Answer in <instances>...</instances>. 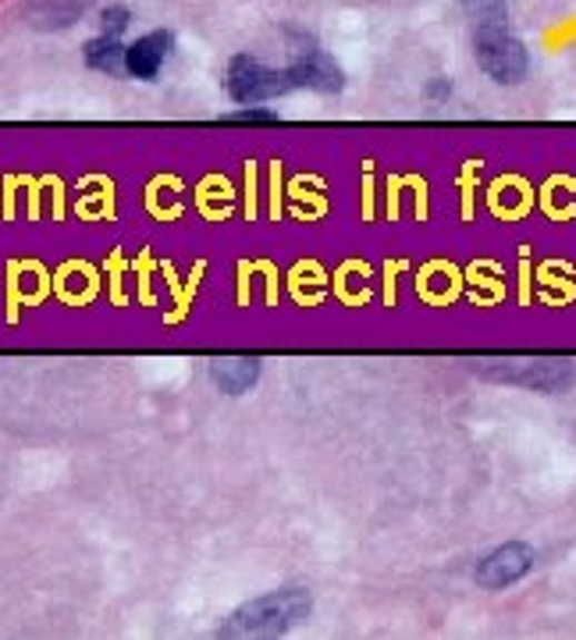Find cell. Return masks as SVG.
<instances>
[{
  "instance_id": "8fae6325",
  "label": "cell",
  "mask_w": 576,
  "mask_h": 640,
  "mask_svg": "<svg viewBox=\"0 0 576 640\" xmlns=\"http://www.w3.org/2000/svg\"><path fill=\"white\" fill-rule=\"evenodd\" d=\"M278 115L275 111H267V107H260V111H239V115H231L228 121H275Z\"/></svg>"
},
{
  "instance_id": "7a4b0ae2",
  "label": "cell",
  "mask_w": 576,
  "mask_h": 640,
  "mask_svg": "<svg viewBox=\"0 0 576 640\" xmlns=\"http://www.w3.org/2000/svg\"><path fill=\"white\" fill-rule=\"evenodd\" d=\"M477 61L495 82H519L527 71V47L513 40L506 26H477Z\"/></svg>"
},
{
  "instance_id": "8992f818",
  "label": "cell",
  "mask_w": 576,
  "mask_h": 640,
  "mask_svg": "<svg viewBox=\"0 0 576 640\" xmlns=\"http://www.w3.org/2000/svg\"><path fill=\"white\" fill-rule=\"evenodd\" d=\"M288 76H292V86L341 89V71H338L328 58H320V53H310V58L296 61L292 68H288Z\"/></svg>"
},
{
  "instance_id": "277c9868",
  "label": "cell",
  "mask_w": 576,
  "mask_h": 640,
  "mask_svg": "<svg viewBox=\"0 0 576 640\" xmlns=\"http://www.w3.org/2000/svg\"><path fill=\"white\" fill-rule=\"evenodd\" d=\"M530 548H524V544H506V548H498L495 555H488L480 562V573H477V580L484 583V588H506V583H513V580H519L527 570H530Z\"/></svg>"
},
{
  "instance_id": "5b68a950",
  "label": "cell",
  "mask_w": 576,
  "mask_h": 640,
  "mask_svg": "<svg viewBox=\"0 0 576 640\" xmlns=\"http://www.w3.org/2000/svg\"><path fill=\"white\" fill-rule=\"evenodd\" d=\"M171 47H175V36L165 29L142 36V40H136L129 50H125V71H129L132 79H153L171 53Z\"/></svg>"
},
{
  "instance_id": "9c48e42d",
  "label": "cell",
  "mask_w": 576,
  "mask_h": 640,
  "mask_svg": "<svg viewBox=\"0 0 576 640\" xmlns=\"http://www.w3.org/2000/svg\"><path fill=\"white\" fill-rule=\"evenodd\" d=\"M82 8H86V0H53V4H47V8H40L36 11V22L32 26H40V29H58V26H71L76 18L82 14Z\"/></svg>"
},
{
  "instance_id": "30bf717a",
  "label": "cell",
  "mask_w": 576,
  "mask_h": 640,
  "mask_svg": "<svg viewBox=\"0 0 576 640\" xmlns=\"http://www.w3.org/2000/svg\"><path fill=\"white\" fill-rule=\"evenodd\" d=\"M125 26H129V8L125 4H111V8H103L100 11V29H103V36H118L125 32Z\"/></svg>"
},
{
  "instance_id": "ba28073f",
  "label": "cell",
  "mask_w": 576,
  "mask_h": 640,
  "mask_svg": "<svg viewBox=\"0 0 576 640\" xmlns=\"http://www.w3.org/2000/svg\"><path fill=\"white\" fill-rule=\"evenodd\" d=\"M213 381H218L225 392H242L257 381V363L254 360H242V363L221 360L218 367H213Z\"/></svg>"
},
{
  "instance_id": "3957f363",
  "label": "cell",
  "mask_w": 576,
  "mask_h": 640,
  "mask_svg": "<svg viewBox=\"0 0 576 640\" xmlns=\"http://www.w3.org/2000/svg\"><path fill=\"white\" fill-rule=\"evenodd\" d=\"M288 89H292V76H288V71L264 68L257 58H249V53L228 65V93L239 104H264L271 97L288 93Z\"/></svg>"
},
{
  "instance_id": "6da1fadb",
  "label": "cell",
  "mask_w": 576,
  "mask_h": 640,
  "mask_svg": "<svg viewBox=\"0 0 576 640\" xmlns=\"http://www.w3.org/2000/svg\"><path fill=\"white\" fill-rule=\"evenodd\" d=\"M306 609H310L306 594L281 591V594L254 601V605H246L242 612H236L221 633H278V630H288L292 623H299V619L306 616Z\"/></svg>"
},
{
  "instance_id": "52a82bcc",
  "label": "cell",
  "mask_w": 576,
  "mask_h": 640,
  "mask_svg": "<svg viewBox=\"0 0 576 640\" xmlns=\"http://www.w3.org/2000/svg\"><path fill=\"white\" fill-rule=\"evenodd\" d=\"M86 65L100 68V71H121L125 68V47L115 40V36H100V40L86 43Z\"/></svg>"
}]
</instances>
